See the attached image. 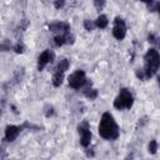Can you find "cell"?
I'll use <instances>...</instances> for the list:
<instances>
[{
  "label": "cell",
  "mask_w": 160,
  "mask_h": 160,
  "mask_svg": "<svg viewBox=\"0 0 160 160\" xmlns=\"http://www.w3.org/2000/svg\"><path fill=\"white\" fill-rule=\"evenodd\" d=\"M84 95L88 98V99H90V100H95L96 98H98V90L96 89H86L85 91H84Z\"/></svg>",
  "instance_id": "13"
},
{
  "label": "cell",
  "mask_w": 160,
  "mask_h": 160,
  "mask_svg": "<svg viewBox=\"0 0 160 160\" xmlns=\"http://www.w3.org/2000/svg\"><path fill=\"white\" fill-rule=\"evenodd\" d=\"M94 26H96L91 20H84V28H85V30H88V31H91L92 29H94Z\"/></svg>",
  "instance_id": "15"
},
{
  "label": "cell",
  "mask_w": 160,
  "mask_h": 160,
  "mask_svg": "<svg viewBox=\"0 0 160 160\" xmlns=\"http://www.w3.org/2000/svg\"><path fill=\"white\" fill-rule=\"evenodd\" d=\"M21 129H22V126H15V125L6 126V130H5V140L6 141H10V142L14 141L18 138L19 132L21 131Z\"/></svg>",
  "instance_id": "9"
},
{
  "label": "cell",
  "mask_w": 160,
  "mask_h": 160,
  "mask_svg": "<svg viewBox=\"0 0 160 160\" xmlns=\"http://www.w3.org/2000/svg\"><path fill=\"white\" fill-rule=\"evenodd\" d=\"M144 60H145V68H144L145 78L149 79L160 68V54L155 49H149L144 56Z\"/></svg>",
  "instance_id": "2"
},
{
  "label": "cell",
  "mask_w": 160,
  "mask_h": 160,
  "mask_svg": "<svg viewBox=\"0 0 160 160\" xmlns=\"http://www.w3.org/2000/svg\"><path fill=\"white\" fill-rule=\"evenodd\" d=\"M49 30L52 32H60L61 35L69 34L70 32V25L68 22H61V21H55L49 24Z\"/></svg>",
  "instance_id": "8"
},
{
  "label": "cell",
  "mask_w": 160,
  "mask_h": 160,
  "mask_svg": "<svg viewBox=\"0 0 160 160\" xmlns=\"http://www.w3.org/2000/svg\"><path fill=\"white\" fill-rule=\"evenodd\" d=\"M158 84H159V85H160V76H159V78H158Z\"/></svg>",
  "instance_id": "26"
},
{
  "label": "cell",
  "mask_w": 160,
  "mask_h": 160,
  "mask_svg": "<svg viewBox=\"0 0 160 160\" xmlns=\"http://www.w3.org/2000/svg\"><path fill=\"white\" fill-rule=\"evenodd\" d=\"M54 58H55V54H54L52 50H45V51H42L40 54V56H39V59H38V70L41 71L49 62H51L54 60Z\"/></svg>",
  "instance_id": "7"
},
{
  "label": "cell",
  "mask_w": 160,
  "mask_h": 160,
  "mask_svg": "<svg viewBox=\"0 0 160 160\" xmlns=\"http://www.w3.org/2000/svg\"><path fill=\"white\" fill-rule=\"evenodd\" d=\"M64 4H65V0H56L54 5H55V8H56V9H60V8H62V6H64Z\"/></svg>",
  "instance_id": "21"
},
{
  "label": "cell",
  "mask_w": 160,
  "mask_h": 160,
  "mask_svg": "<svg viewBox=\"0 0 160 160\" xmlns=\"http://www.w3.org/2000/svg\"><path fill=\"white\" fill-rule=\"evenodd\" d=\"M156 150H158V142H156V140H151L150 144H149V152L155 154Z\"/></svg>",
  "instance_id": "14"
},
{
  "label": "cell",
  "mask_w": 160,
  "mask_h": 160,
  "mask_svg": "<svg viewBox=\"0 0 160 160\" xmlns=\"http://www.w3.org/2000/svg\"><path fill=\"white\" fill-rule=\"evenodd\" d=\"M132 102H134V98H132L131 92L128 89H121L119 95L114 100V106L119 110L130 109L132 106Z\"/></svg>",
  "instance_id": "3"
},
{
  "label": "cell",
  "mask_w": 160,
  "mask_h": 160,
  "mask_svg": "<svg viewBox=\"0 0 160 160\" xmlns=\"http://www.w3.org/2000/svg\"><path fill=\"white\" fill-rule=\"evenodd\" d=\"M99 134L106 140H115L119 138V128L110 112H104L99 125Z\"/></svg>",
  "instance_id": "1"
},
{
  "label": "cell",
  "mask_w": 160,
  "mask_h": 160,
  "mask_svg": "<svg viewBox=\"0 0 160 160\" xmlns=\"http://www.w3.org/2000/svg\"><path fill=\"white\" fill-rule=\"evenodd\" d=\"M14 50H15V52H16V54H21V52H24V45L19 41V42L14 46Z\"/></svg>",
  "instance_id": "17"
},
{
  "label": "cell",
  "mask_w": 160,
  "mask_h": 160,
  "mask_svg": "<svg viewBox=\"0 0 160 160\" xmlns=\"http://www.w3.org/2000/svg\"><path fill=\"white\" fill-rule=\"evenodd\" d=\"M78 131L81 134L80 144L84 148H88L90 145V140H91V131H90V128H89V122L88 121H82L78 126Z\"/></svg>",
  "instance_id": "5"
},
{
  "label": "cell",
  "mask_w": 160,
  "mask_h": 160,
  "mask_svg": "<svg viewBox=\"0 0 160 160\" xmlns=\"http://www.w3.org/2000/svg\"><path fill=\"white\" fill-rule=\"evenodd\" d=\"M108 24H109V20H108V18L105 15H99L98 19L95 20V25L98 28H100V29H105L108 26Z\"/></svg>",
  "instance_id": "10"
},
{
  "label": "cell",
  "mask_w": 160,
  "mask_h": 160,
  "mask_svg": "<svg viewBox=\"0 0 160 160\" xmlns=\"http://www.w3.org/2000/svg\"><path fill=\"white\" fill-rule=\"evenodd\" d=\"M86 82V76L82 70H76L69 76V85L72 89H80Z\"/></svg>",
  "instance_id": "4"
},
{
  "label": "cell",
  "mask_w": 160,
  "mask_h": 160,
  "mask_svg": "<svg viewBox=\"0 0 160 160\" xmlns=\"http://www.w3.org/2000/svg\"><path fill=\"white\" fill-rule=\"evenodd\" d=\"M136 76H138L140 80H144V79H146V78H145V72H144V69H142V70H138V71H136Z\"/></svg>",
  "instance_id": "20"
},
{
  "label": "cell",
  "mask_w": 160,
  "mask_h": 160,
  "mask_svg": "<svg viewBox=\"0 0 160 160\" xmlns=\"http://www.w3.org/2000/svg\"><path fill=\"white\" fill-rule=\"evenodd\" d=\"M149 10H150V11H155V10H158V12H159V15H160V2H158L155 6L149 8Z\"/></svg>",
  "instance_id": "23"
},
{
  "label": "cell",
  "mask_w": 160,
  "mask_h": 160,
  "mask_svg": "<svg viewBox=\"0 0 160 160\" xmlns=\"http://www.w3.org/2000/svg\"><path fill=\"white\" fill-rule=\"evenodd\" d=\"M115 25H114V29H112V35L115 39L118 40H122L126 35V26H125V21L120 18V16H116L115 20H114Z\"/></svg>",
  "instance_id": "6"
},
{
  "label": "cell",
  "mask_w": 160,
  "mask_h": 160,
  "mask_svg": "<svg viewBox=\"0 0 160 160\" xmlns=\"http://www.w3.org/2000/svg\"><path fill=\"white\" fill-rule=\"evenodd\" d=\"M105 4H106V1H105V0H94V5H95V8H96L99 11L104 9Z\"/></svg>",
  "instance_id": "16"
},
{
  "label": "cell",
  "mask_w": 160,
  "mask_h": 160,
  "mask_svg": "<svg viewBox=\"0 0 160 160\" xmlns=\"http://www.w3.org/2000/svg\"><path fill=\"white\" fill-rule=\"evenodd\" d=\"M155 44H156V46L160 49V38H156V40H155Z\"/></svg>",
  "instance_id": "25"
},
{
  "label": "cell",
  "mask_w": 160,
  "mask_h": 160,
  "mask_svg": "<svg viewBox=\"0 0 160 160\" xmlns=\"http://www.w3.org/2000/svg\"><path fill=\"white\" fill-rule=\"evenodd\" d=\"M155 40H156V36H155L154 34H149V36H148V41L151 42V44H155Z\"/></svg>",
  "instance_id": "22"
},
{
  "label": "cell",
  "mask_w": 160,
  "mask_h": 160,
  "mask_svg": "<svg viewBox=\"0 0 160 160\" xmlns=\"http://www.w3.org/2000/svg\"><path fill=\"white\" fill-rule=\"evenodd\" d=\"M10 46H11V44L8 40H4V42L1 44V50L2 51H8V50H10Z\"/></svg>",
  "instance_id": "19"
},
{
  "label": "cell",
  "mask_w": 160,
  "mask_h": 160,
  "mask_svg": "<svg viewBox=\"0 0 160 160\" xmlns=\"http://www.w3.org/2000/svg\"><path fill=\"white\" fill-rule=\"evenodd\" d=\"M62 80H64V72H60V71H56L54 75H52V85L55 88L60 86L62 84Z\"/></svg>",
  "instance_id": "11"
},
{
  "label": "cell",
  "mask_w": 160,
  "mask_h": 160,
  "mask_svg": "<svg viewBox=\"0 0 160 160\" xmlns=\"http://www.w3.org/2000/svg\"><path fill=\"white\" fill-rule=\"evenodd\" d=\"M68 68H69V60H68V59H62V60H60V62L58 64L56 71L65 72V70H68Z\"/></svg>",
  "instance_id": "12"
},
{
  "label": "cell",
  "mask_w": 160,
  "mask_h": 160,
  "mask_svg": "<svg viewBox=\"0 0 160 160\" xmlns=\"http://www.w3.org/2000/svg\"><path fill=\"white\" fill-rule=\"evenodd\" d=\"M54 115V108L52 106H46L45 108V116L46 118H50Z\"/></svg>",
  "instance_id": "18"
},
{
  "label": "cell",
  "mask_w": 160,
  "mask_h": 160,
  "mask_svg": "<svg viewBox=\"0 0 160 160\" xmlns=\"http://www.w3.org/2000/svg\"><path fill=\"white\" fill-rule=\"evenodd\" d=\"M139 1H142V2H145V4H148L149 6H150V5H151V4L154 2V0H139Z\"/></svg>",
  "instance_id": "24"
}]
</instances>
